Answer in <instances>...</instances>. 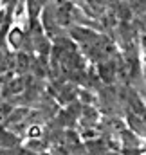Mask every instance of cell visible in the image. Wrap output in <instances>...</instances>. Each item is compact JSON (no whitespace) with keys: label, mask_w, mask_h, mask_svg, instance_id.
<instances>
[{"label":"cell","mask_w":146,"mask_h":155,"mask_svg":"<svg viewBox=\"0 0 146 155\" xmlns=\"http://www.w3.org/2000/svg\"><path fill=\"white\" fill-rule=\"evenodd\" d=\"M11 38H13V41H16V43H18V41H20V33H18V31H16V33H13V35H11Z\"/></svg>","instance_id":"obj_1"}]
</instances>
